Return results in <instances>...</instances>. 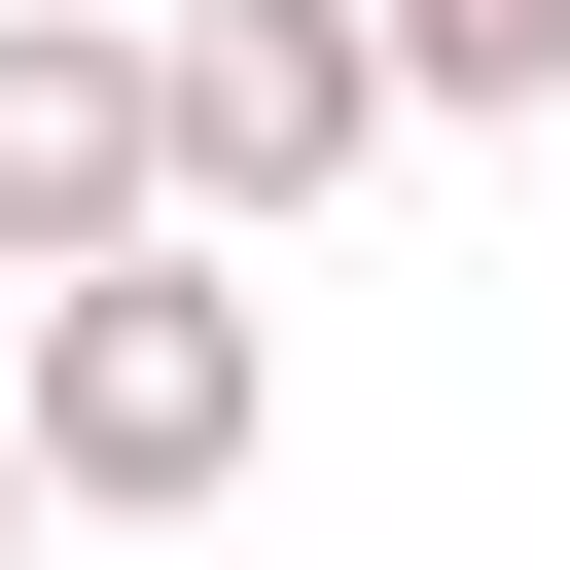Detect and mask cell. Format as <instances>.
<instances>
[{"label": "cell", "instance_id": "1", "mask_svg": "<svg viewBox=\"0 0 570 570\" xmlns=\"http://www.w3.org/2000/svg\"><path fill=\"white\" fill-rule=\"evenodd\" d=\"M0 428H36V499H71V534H178V499H249V463H285V285L178 214V249H107V285H36V321H0Z\"/></svg>", "mask_w": 570, "mask_h": 570}, {"label": "cell", "instance_id": "2", "mask_svg": "<svg viewBox=\"0 0 570 570\" xmlns=\"http://www.w3.org/2000/svg\"><path fill=\"white\" fill-rule=\"evenodd\" d=\"M142 71H178V214H214V249H285V214H356V178L428 142L392 0H142Z\"/></svg>", "mask_w": 570, "mask_h": 570}, {"label": "cell", "instance_id": "3", "mask_svg": "<svg viewBox=\"0 0 570 570\" xmlns=\"http://www.w3.org/2000/svg\"><path fill=\"white\" fill-rule=\"evenodd\" d=\"M107 249H178V71H142V0H0V321Z\"/></svg>", "mask_w": 570, "mask_h": 570}, {"label": "cell", "instance_id": "4", "mask_svg": "<svg viewBox=\"0 0 570 570\" xmlns=\"http://www.w3.org/2000/svg\"><path fill=\"white\" fill-rule=\"evenodd\" d=\"M392 71L428 107H570V0H392Z\"/></svg>", "mask_w": 570, "mask_h": 570}, {"label": "cell", "instance_id": "5", "mask_svg": "<svg viewBox=\"0 0 570 570\" xmlns=\"http://www.w3.org/2000/svg\"><path fill=\"white\" fill-rule=\"evenodd\" d=\"M36 534H71V499H36V428H0V570H36Z\"/></svg>", "mask_w": 570, "mask_h": 570}]
</instances>
